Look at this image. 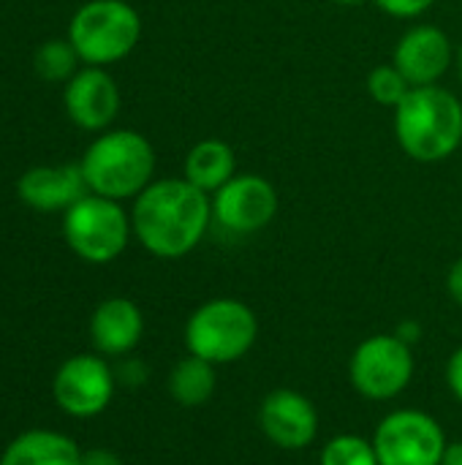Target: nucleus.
I'll list each match as a JSON object with an SVG mask.
<instances>
[{
	"label": "nucleus",
	"instance_id": "nucleus-1",
	"mask_svg": "<svg viewBox=\"0 0 462 465\" xmlns=\"http://www.w3.org/2000/svg\"><path fill=\"white\" fill-rule=\"evenodd\" d=\"M139 245L155 259H182L212 226V199L185 177L152 180L131 210Z\"/></svg>",
	"mask_w": 462,
	"mask_h": 465
},
{
	"label": "nucleus",
	"instance_id": "nucleus-2",
	"mask_svg": "<svg viewBox=\"0 0 462 465\" xmlns=\"http://www.w3.org/2000/svg\"><path fill=\"white\" fill-rule=\"evenodd\" d=\"M395 139L417 163H441L462 144V101L447 87L425 84L395 106Z\"/></svg>",
	"mask_w": 462,
	"mask_h": 465
},
{
	"label": "nucleus",
	"instance_id": "nucleus-3",
	"mask_svg": "<svg viewBox=\"0 0 462 465\" xmlns=\"http://www.w3.org/2000/svg\"><path fill=\"white\" fill-rule=\"evenodd\" d=\"M155 163L152 142L133 128L101 131L79 161L87 191L114 202L136 199L152 183Z\"/></svg>",
	"mask_w": 462,
	"mask_h": 465
},
{
	"label": "nucleus",
	"instance_id": "nucleus-4",
	"mask_svg": "<svg viewBox=\"0 0 462 465\" xmlns=\"http://www.w3.org/2000/svg\"><path fill=\"white\" fill-rule=\"evenodd\" d=\"M185 349L218 368L240 362L259 341V316L237 297L202 302L185 322Z\"/></svg>",
	"mask_w": 462,
	"mask_h": 465
},
{
	"label": "nucleus",
	"instance_id": "nucleus-5",
	"mask_svg": "<svg viewBox=\"0 0 462 465\" xmlns=\"http://www.w3.org/2000/svg\"><path fill=\"white\" fill-rule=\"evenodd\" d=\"M84 65H112L125 60L142 38V16L128 0H87L71 22L68 35Z\"/></svg>",
	"mask_w": 462,
	"mask_h": 465
},
{
	"label": "nucleus",
	"instance_id": "nucleus-6",
	"mask_svg": "<svg viewBox=\"0 0 462 465\" xmlns=\"http://www.w3.org/2000/svg\"><path fill=\"white\" fill-rule=\"evenodd\" d=\"M133 234L123 202L87 193L63 213V237L87 264H109L128 248Z\"/></svg>",
	"mask_w": 462,
	"mask_h": 465
},
{
	"label": "nucleus",
	"instance_id": "nucleus-7",
	"mask_svg": "<svg viewBox=\"0 0 462 465\" xmlns=\"http://www.w3.org/2000/svg\"><path fill=\"white\" fill-rule=\"evenodd\" d=\"M414 346L395 332H378L357 343L349 357V381L354 392L370 403L400 398L414 381Z\"/></svg>",
	"mask_w": 462,
	"mask_h": 465
},
{
	"label": "nucleus",
	"instance_id": "nucleus-8",
	"mask_svg": "<svg viewBox=\"0 0 462 465\" xmlns=\"http://www.w3.org/2000/svg\"><path fill=\"white\" fill-rule=\"evenodd\" d=\"M370 441L378 465H441L449 444L441 422L422 409L389 411Z\"/></svg>",
	"mask_w": 462,
	"mask_h": 465
},
{
	"label": "nucleus",
	"instance_id": "nucleus-9",
	"mask_svg": "<svg viewBox=\"0 0 462 465\" xmlns=\"http://www.w3.org/2000/svg\"><path fill=\"white\" fill-rule=\"evenodd\" d=\"M212 223L223 232L248 237L267 229L278 215V191L270 180L253 172H237L212 196Z\"/></svg>",
	"mask_w": 462,
	"mask_h": 465
},
{
	"label": "nucleus",
	"instance_id": "nucleus-10",
	"mask_svg": "<svg viewBox=\"0 0 462 465\" xmlns=\"http://www.w3.org/2000/svg\"><path fill=\"white\" fill-rule=\"evenodd\" d=\"M114 387V368L101 354H76L57 368L52 395L68 417L90 420L109 409Z\"/></svg>",
	"mask_w": 462,
	"mask_h": 465
},
{
	"label": "nucleus",
	"instance_id": "nucleus-11",
	"mask_svg": "<svg viewBox=\"0 0 462 465\" xmlns=\"http://www.w3.org/2000/svg\"><path fill=\"white\" fill-rule=\"evenodd\" d=\"M264 439L283 452H302L319 439V409L300 390L278 387L267 392L256 414Z\"/></svg>",
	"mask_w": 462,
	"mask_h": 465
},
{
	"label": "nucleus",
	"instance_id": "nucleus-12",
	"mask_svg": "<svg viewBox=\"0 0 462 465\" xmlns=\"http://www.w3.org/2000/svg\"><path fill=\"white\" fill-rule=\"evenodd\" d=\"M63 106L76 128L101 134L120 112V87L106 68L84 65L65 82Z\"/></svg>",
	"mask_w": 462,
	"mask_h": 465
},
{
	"label": "nucleus",
	"instance_id": "nucleus-13",
	"mask_svg": "<svg viewBox=\"0 0 462 465\" xmlns=\"http://www.w3.org/2000/svg\"><path fill=\"white\" fill-rule=\"evenodd\" d=\"M392 63L411 82V87L438 84L455 65V44L438 25L422 22L398 38Z\"/></svg>",
	"mask_w": 462,
	"mask_h": 465
},
{
	"label": "nucleus",
	"instance_id": "nucleus-14",
	"mask_svg": "<svg viewBox=\"0 0 462 465\" xmlns=\"http://www.w3.org/2000/svg\"><path fill=\"white\" fill-rule=\"evenodd\" d=\"M19 199L38 210V213H57L76 204L87 196V183L79 163H60V166H33L16 180Z\"/></svg>",
	"mask_w": 462,
	"mask_h": 465
},
{
	"label": "nucleus",
	"instance_id": "nucleus-15",
	"mask_svg": "<svg viewBox=\"0 0 462 465\" xmlns=\"http://www.w3.org/2000/svg\"><path fill=\"white\" fill-rule=\"evenodd\" d=\"M142 335L144 316L128 297H109L90 316V338L101 357H128Z\"/></svg>",
	"mask_w": 462,
	"mask_h": 465
},
{
	"label": "nucleus",
	"instance_id": "nucleus-16",
	"mask_svg": "<svg viewBox=\"0 0 462 465\" xmlns=\"http://www.w3.org/2000/svg\"><path fill=\"white\" fill-rule=\"evenodd\" d=\"M0 465H82V452L65 433L27 430L5 447Z\"/></svg>",
	"mask_w": 462,
	"mask_h": 465
},
{
	"label": "nucleus",
	"instance_id": "nucleus-17",
	"mask_svg": "<svg viewBox=\"0 0 462 465\" xmlns=\"http://www.w3.org/2000/svg\"><path fill=\"white\" fill-rule=\"evenodd\" d=\"M234 174H237V153L223 139L196 142L182 163V177L210 196L218 188H223Z\"/></svg>",
	"mask_w": 462,
	"mask_h": 465
},
{
	"label": "nucleus",
	"instance_id": "nucleus-18",
	"mask_svg": "<svg viewBox=\"0 0 462 465\" xmlns=\"http://www.w3.org/2000/svg\"><path fill=\"white\" fill-rule=\"evenodd\" d=\"M169 395L177 406L182 409H202L215 398L218 390V365L185 354L182 360L174 362V368L169 371L166 379Z\"/></svg>",
	"mask_w": 462,
	"mask_h": 465
},
{
	"label": "nucleus",
	"instance_id": "nucleus-19",
	"mask_svg": "<svg viewBox=\"0 0 462 465\" xmlns=\"http://www.w3.org/2000/svg\"><path fill=\"white\" fill-rule=\"evenodd\" d=\"M79 54L68 38H49L35 49L33 68L44 82H68L79 71Z\"/></svg>",
	"mask_w": 462,
	"mask_h": 465
},
{
	"label": "nucleus",
	"instance_id": "nucleus-20",
	"mask_svg": "<svg viewBox=\"0 0 462 465\" xmlns=\"http://www.w3.org/2000/svg\"><path fill=\"white\" fill-rule=\"evenodd\" d=\"M319 465H378V458L370 439H362L357 433H340L321 447Z\"/></svg>",
	"mask_w": 462,
	"mask_h": 465
},
{
	"label": "nucleus",
	"instance_id": "nucleus-21",
	"mask_svg": "<svg viewBox=\"0 0 462 465\" xmlns=\"http://www.w3.org/2000/svg\"><path fill=\"white\" fill-rule=\"evenodd\" d=\"M368 95L381 104L395 109L408 93H411V82L400 74V68L395 63H381L368 74Z\"/></svg>",
	"mask_w": 462,
	"mask_h": 465
},
{
	"label": "nucleus",
	"instance_id": "nucleus-22",
	"mask_svg": "<svg viewBox=\"0 0 462 465\" xmlns=\"http://www.w3.org/2000/svg\"><path fill=\"white\" fill-rule=\"evenodd\" d=\"M392 19H417L428 14L438 0H373Z\"/></svg>",
	"mask_w": 462,
	"mask_h": 465
},
{
	"label": "nucleus",
	"instance_id": "nucleus-23",
	"mask_svg": "<svg viewBox=\"0 0 462 465\" xmlns=\"http://www.w3.org/2000/svg\"><path fill=\"white\" fill-rule=\"evenodd\" d=\"M147 376H150V371H147V365L142 362V360H123L120 365H117V371H114V379L120 381V384H125V387H142L144 381H147Z\"/></svg>",
	"mask_w": 462,
	"mask_h": 465
},
{
	"label": "nucleus",
	"instance_id": "nucleus-24",
	"mask_svg": "<svg viewBox=\"0 0 462 465\" xmlns=\"http://www.w3.org/2000/svg\"><path fill=\"white\" fill-rule=\"evenodd\" d=\"M444 376H447V387H449L452 398L462 406V346H457V349L449 354Z\"/></svg>",
	"mask_w": 462,
	"mask_h": 465
},
{
	"label": "nucleus",
	"instance_id": "nucleus-25",
	"mask_svg": "<svg viewBox=\"0 0 462 465\" xmlns=\"http://www.w3.org/2000/svg\"><path fill=\"white\" fill-rule=\"evenodd\" d=\"M447 292H449L452 302L462 308V256L449 267V272H447Z\"/></svg>",
	"mask_w": 462,
	"mask_h": 465
},
{
	"label": "nucleus",
	"instance_id": "nucleus-26",
	"mask_svg": "<svg viewBox=\"0 0 462 465\" xmlns=\"http://www.w3.org/2000/svg\"><path fill=\"white\" fill-rule=\"evenodd\" d=\"M82 465H123V460H120V455H114L112 450L98 447V450L82 452Z\"/></svg>",
	"mask_w": 462,
	"mask_h": 465
},
{
	"label": "nucleus",
	"instance_id": "nucleus-27",
	"mask_svg": "<svg viewBox=\"0 0 462 465\" xmlns=\"http://www.w3.org/2000/svg\"><path fill=\"white\" fill-rule=\"evenodd\" d=\"M395 335L400 341H406L408 346H417L422 341V324H417V322H400L398 330H395Z\"/></svg>",
	"mask_w": 462,
	"mask_h": 465
},
{
	"label": "nucleus",
	"instance_id": "nucleus-28",
	"mask_svg": "<svg viewBox=\"0 0 462 465\" xmlns=\"http://www.w3.org/2000/svg\"><path fill=\"white\" fill-rule=\"evenodd\" d=\"M441 465H462V439L460 441H449L444 450Z\"/></svg>",
	"mask_w": 462,
	"mask_h": 465
},
{
	"label": "nucleus",
	"instance_id": "nucleus-29",
	"mask_svg": "<svg viewBox=\"0 0 462 465\" xmlns=\"http://www.w3.org/2000/svg\"><path fill=\"white\" fill-rule=\"evenodd\" d=\"M455 65H457V74H460V82H462V41H460V46L455 49Z\"/></svg>",
	"mask_w": 462,
	"mask_h": 465
},
{
	"label": "nucleus",
	"instance_id": "nucleus-30",
	"mask_svg": "<svg viewBox=\"0 0 462 465\" xmlns=\"http://www.w3.org/2000/svg\"><path fill=\"white\" fill-rule=\"evenodd\" d=\"M332 3H338V5H362L368 0H332Z\"/></svg>",
	"mask_w": 462,
	"mask_h": 465
}]
</instances>
